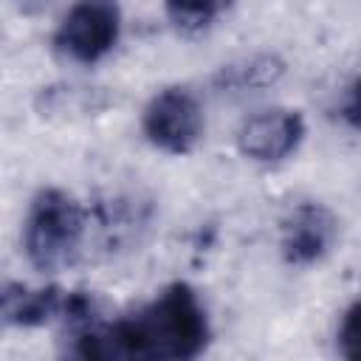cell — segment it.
<instances>
[{
    "mask_svg": "<svg viewBox=\"0 0 361 361\" xmlns=\"http://www.w3.org/2000/svg\"><path fill=\"white\" fill-rule=\"evenodd\" d=\"M141 130L147 141L169 155H186L197 147L203 135V110L189 87L158 90L141 116Z\"/></svg>",
    "mask_w": 361,
    "mask_h": 361,
    "instance_id": "4",
    "label": "cell"
},
{
    "mask_svg": "<svg viewBox=\"0 0 361 361\" xmlns=\"http://www.w3.org/2000/svg\"><path fill=\"white\" fill-rule=\"evenodd\" d=\"M73 355L121 361H186L206 350L209 319L186 282L164 288L149 305L113 324L96 322L71 336Z\"/></svg>",
    "mask_w": 361,
    "mask_h": 361,
    "instance_id": "1",
    "label": "cell"
},
{
    "mask_svg": "<svg viewBox=\"0 0 361 361\" xmlns=\"http://www.w3.org/2000/svg\"><path fill=\"white\" fill-rule=\"evenodd\" d=\"M338 223L333 212L322 203H299L282 220L279 251L288 265H313L319 262L336 243Z\"/></svg>",
    "mask_w": 361,
    "mask_h": 361,
    "instance_id": "6",
    "label": "cell"
},
{
    "mask_svg": "<svg viewBox=\"0 0 361 361\" xmlns=\"http://www.w3.org/2000/svg\"><path fill=\"white\" fill-rule=\"evenodd\" d=\"M231 3L234 0H164V11L180 34H200L209 31Z\"/></svg>",
    "mask_w": 361,
    "mask_h": 361,
    "instance_id": "8",
    "label": "cell"
},
{
    "mask_svg": "<svg viewBox=\"0 0 361 361\" xmlns=\"http://www.w3.org/2000/svg\"><path fill=\"white\" fill-rule=\"evenodd\" d=\"M341 116L347 118L350 127L361 130V79L350 87V93H347V99H344V107H341Z\"/></svg>",
    "mask_w": 361,
    "mask_h": 361,
    "instance_id": "10",
    "label": "cell"
},
{
    "mask_svg": "<svg viewBox=\"0 0 361 361\" xmlns=\"http://www.w3.org/2000/svg\"><path fill=\"white\" fill-rule=\"evenodd\" d=\"M68 293L59 288H28L8 282L3 288V322L8 327H39L51 319H62Z\"/></svg>",
    "mask_w": 361,
    "mask_h": 361,
    "instance_id": "7",
    "label": "cell"
},
{
    "mask_svg": "<svg viewBox=\"0 0 361 361\" xmlns=\"http://www.w3.org/2000/svg\"><path fill=\"white\" fill-rule=\"evenodd\" d=\"M338 350L344 358H361V299L344 313L338 327Z\"/></svg>",
    "mask_w": 361,
    "mask_h": 361,
    "instance_id": "9",
    "label": "cell"
},
{
    "mask_svg": "<svg viewBox=\"0 0 361 361\" xmlns=\"http://www.w3.org/2000/svg\"><path fill=\"white\" fill-rule=\"evenodd\" d=\"M85 237V212L73 195L48 186L39 189L23 223V248L37 271L65 268Z\"/></svg>",
    "mask_w": 361,
    "mask_h": 361,
    "instance_id": "2",
    "label": "cell"
},
{
    "mask_svg": "<svg viewBox=\"0 0 361 361\" xmlns=\"http://www.w3.org/2000/svg\"><path fill=\"white\" fill-rule=\"evenodd\" d=\"M305 118L288 107H271L248 116L237 130V147L257 164H279L299 149Z\"/></svg>",
    "mask_w": 361,
    "mask_h": 361,
    "instance_id": "5",
    "label": "cell"
},
{
    "mask_svg": "<svg viewBox=\"0 0 361 361\" xmlns=\"http://www.w3.org/2000/svg\"><path fill=\"white\" fill-rule=\"evenodd\" d=\"M121 31L116 0H76L56 25L54 45L62 56L79 65H93L113 51Z\"/></svg>",
    "mask_w": 361,
    "mask_h": 361,
    "instance_id": "3",
    "label": "cell"
}]
</instances>
